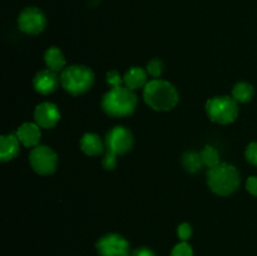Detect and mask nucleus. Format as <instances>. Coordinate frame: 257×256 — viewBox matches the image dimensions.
<instances>
[{"instance_id":"nucleus-1","label":"nucleus","mask_w":257,"mask_h":256,"mask_svg":"<svg viewBox=\"0 0 257 256\" xmlns=\"http://www.w3.org/2000/svg\"><path fill=\"white\" fill-rule=\"evenodd\" d=\"M143 99L152 109L167 112L177 105L178 92L167 80L152 79L143 88Z\"/></svg>"},{"instance_id":"nucleus-2","label":"nucleus","mask_w":257,"mask_h":256,"mask_svg":"<svg viewBox=\"0 0 257 256\" xmlns=\"http://www.w3.org/2000/svg\"><path fill=\"white\" fill-rule=\"evenodd\" d=\"M100 105L103 112L109 117H127L132 114L137 107V95L135 90L123 85L112 88L103 95Z\"/></svg>"},{"instance_id":"nucleus-3","label":"nucleus","mask_w":257,"mask_h":256,"mask_svg":"<svg viewBox=\"0 0 257 256\" xmlns=\"http://www.w3.org/2000/svg\"><path fill=\"white\" fill-rule=\"evenodd\" d=\"M240 173L237 168L228 163L221 162L207 172V185L218 196H230L240 187Z\"/></svg>"},{"instance_id":"nucleus-4","label":"nucleus","mask_w":257,"mask_h":256,"mask_svg":"<svg viewBox=\"0 0 257 256\" xmlns=\"http://www.w3.org/2000/svg\"><path fill=\"white\" fill-rule=\"evenodd\" d=\"M60 84L72 95H82L92 89L94 73L85 65H69L60 74Z\"/></svg>"},{"instance_id":"nucleus-5","label":"nucleus","mask_w":257,"mask_h":256,"mask_svg":"<svg viewBox=\"0 0 257 256\" xmlns=\"http://www.w3.org/2000/svg\"><path fill=\"white\" fill-rule=\"evenodd\" d=\"M206 112L212 122L218 124H230L238 115L237 102L228 95H218L207 100Z\"/></svg>"},{"instance_id":"nucleus-6","label":"nucleus","mask_w":257,"mask_h":256,"mask_svg":"<svg viewBox=\"0 0 257 256\" xmlns=\"http://www.w3.org/2000/svg\"><path fill=\"white\" fill-rule=\"evenodd\" d=\"M29 163L33 171L38 175H53L57 170L58 156L54 151L47 146H39L33 148L29 153Z\"/></svg>"},{"instance_id":"nucleus-7","label":"nucleus","mask_w":257,"mask_h":256,"mask_svg":"<svg viewBox=\"0 0 257 256\" xmlns=\"http://www.w3.org/2000/svg\"><path fill=\"white\" fill-rule=\"evenodd\" d=\"M105 148L112 155H125L133 147V135L128 128L117 125L105 136Z\"/></svg>"},{"instance_id":"nucleus-8","label":"nucleus","mask_w":257,"mask_h":256,"mask_svg":"<svg viewBox=\"0 0 257 256\" xmlns=\"http://www.w3.org/2000/svg\"><path fill=\"white\" fill-rule=\"evenodd\" d=\"M99 256H131L130 242L118 233H107L95 243Z\"/></svg>"},{"instance_id":"nucleus-9","label":"nucleus","mask_w":257,"mask_h":256,"mask_svg":"<svg viewBox=\"0 0 257 256\" xmlns=\"http://www.w3.org/2000/svg\"><path fill=\"white\" fill-rule=\"evenodd\" d=\"M18 27L25 34L38 35L47 27V18L38 8H25L18 17Z\"/></svg>"},{"instance_id":"nucleus-10","label":"nucleus","mask_w":257,"mask_h":256,"mask_svg":"<svg viewBox=\"0 0 257 256\" xmlns=\"http://www.w3.org/2000/svg\"><path fill=\"white\" fill-rule=\"evenodd\" d=\"M34 119L40 128L50 130L55 127L60 120V112L54 103L43 102L35 108Z\"/></svg>"},{"instance_id":"nucleus-11","label":"nucleus","mask_w":257,"mask_h":256,"mask_svg":"<svg viewBox=\"0 0 257 256\" xmlns=\"http://www.w3.org/2000/svg\"><path fill=\"white\" fill-rule=\"evenodd\" d=\"M58 85H59V78H58L57 73L50 69L40 70L35 74L34 79H33V87H34L35 92L43 95L54 93Z\"/></svg>"},{"instance_id":"nucleus-12","label":"nucleus","mask_w":257,"mask_h":256,"mask_svg":"<svg viewBox=\"0 0 257 256\" xmlns=\"http://www.w3.org/2000/svg\"><path fill=\"white\" fill-rule=\"evenodd\" d=\"M17 137L20 141L24 147L34 148L37 147L39 143L40 137H42V132H40V127L37 123L25 122L18 128Z\"/></svg>"},{"instance_id":"nucleus-13","label":"nucleus","mask_w":257,"mask_h":256,"mask_svg":"<svg viewBox=\"0 0 257 256\" xmlns=\"http://www.w3.org/2000/svg\"><path fill=\"white\" fill-rule=\"evenodd\" d=\"M20 150V141L17 135H4L0 138V161L9 162L14 160Z\"/></svg>"},{"instance_id":"nucleus-14","label":"nucleus","mask_w":257,"mask_h":256,"mask_svg":"<svg viewBox=\"0 0 257 256\" xmlns=\"http://www.w3.org/2000/svg\"><path fill=\"white\" fill-rule=\"evenodd\" d=\"M105 143L95 133H85L80 138V150L83 153L90 157H97L104 152Z\"/></svg>"},{"instance_id":"nucleus-15","label":"nucleus","mask_w":257,"mask_h":256,"mask_svg":"<svg viewBox=\"0 0 257 256\" xmlns=\"http://www.w3.org/2000/svg\"><path fill=\"white\" fill-rule=\"evenodd\" d=\"M147 70L142 69L140 67H132L123 75V82H124V85L127 88L132 90H137L141 89V88H145V85L147 84Z\"/></svg>"},{"instance_id":"nucleus-16","label":"nucleus","mask_w":257,"mask_h":256,"mask_svg":"<svg viewBox=\"0 0 257 256\" xmlns=\"http://www.w3.org/2000/svg\"><path fill=\"white\" fill-rule=\"evenodd\" d=\"M44 62L48 69L53 72H63L65 69V58L62 50L57 47H50L44 53Z\"/></svg>"},{"instance_id":"nucleus-17","label":"nucleus","mask_w":257,"mask_h":256,"mask_svg":"<svg viewBox=\"0 0 257 256\" xmlns=\"http://www.w3.org/2000/svg\"><path fill=\"white\" fill-rule=\"evenodd\" d=\"M253 97V87L247 82H238L232 88V98L237 103H247Z\"/></svg>"},{"instance_id":"nucleus-18","label":"nucleus","mask_w":257,"mask_h":256,"mask_svg":"<svg viewBox=\"0 0 257 256\" xmlns=\"http://www.w3.org/2000/svg\"><path fill=\"white\" fill-rule=\"evenodd\" d=\"M182 165L187 172L196 173L202 168L203 162L200 153L195 152V151H187L182 156Z\"/></svg>"},{"instance_id":"nucleus-19","label":"nucleus","mask_w":257,"mask_h":256,"mask_svg":"<svg viewBox=\"0 0 257 256\" xmlns=\"http://www.w3.org/2000/svg\"><path fill=\"white\" fill-rule=\"evenodd\" d=\"M201 158H202L203 165L207 166L208 168H212L217 166L220 162V153L212 146H205L203 150L201 151Z\"/></svg>"},{"instance_id":"nucleus-20","label":"nucleus","mask_w":257,"mask_h":256,"mask_svg":"<svg viewBox=\"0 0 257 256\" xmlns=\"http://www.w3.org/2000/svg\"><path fill=\"white\" fill-rule=\"evenodd\" d=\"M163 63L162 60L160 59H152L151 62H148L147 64V73L148 75H151L152 78H155V79H160V77L162 75L163 73Z\"/></svg>"},{"instance_id":"nucleus-21","label":"nucleus","mask_w":257,"mask_h":256,"mask_svg":"<svg viewBox=\"0 0 257 256\" xmlns=\"http://www.w3.org/2000/svg\"><path fill=\"white\" fill-rule=\"evenodd\" d=\"M171 256H193V248L187 241H181L172 248Z\"/></svg>"},{"instance_id":"nucleus-22","label":"nucleus","mask_w":257,"mask_h":256,"mask_svg":"<svg viewBox=\"0 0 257 256\" xmlns=\"http://www.w3.org/2000/svg\"><path fill=\"white\" fill-rule=\"evenodd\" d=\"M177 236L181 241H187L192 236V226L187 222H183L178 226Z\"/></svg>"},{"instance_id":"nucleus-23","label":"nucleus","mask_w":257,"mask_h":256,"mask_svg":"<svg viewBox=\"0 0 257 256\" xmlns=\"http://www.w3.org/2000/svg\"><path fill=\"white\" fill-rule=\"evenodd\" d=\"M107 83L109 85H112V88H117V87H122L123 78L120 77L119 73L117 70H109L107 73Z\"/></svg>"},{"instance_id":"nucleus-24","label":"nucleus","mask_w":257,"mask_h":256,"mask_svg":"<svg viewBox=\"0 0 257 256\" xmlns=\"http://www.w3.org/2000/svg\"><path fill=\"white\" fill-rule=\"evenodd\" d=\"M245 157L251 165L257 166V142H252L247 146L245 151Z\"/></svg>"},{"instance_id":"nucleus-25","label":"nucleus","mask_w":257,"mask_h":256,"mask_svg":"<svg viewBox=\"0 0 257 256\" xmlns=\"http://www.w3.org/2000/svg\"><path fill=\"white\" fill-rule=\"evenodd\" d=\"M102 166L104 170L107 171H112L114 170L115 166H117V156L112 155V153L107 152L104 155V157H103L102 160Z\"/></svg>"},{"instance_id":"nucleus-26","label":"nucleus","mask_w":257,"mask_h":256,"mask_svg":"<svg viewBox=\"0 0 257 256\" xmlns=\"http://www.w3.org/2000/svg\"><path fill=\"white\" fill-rule=\"evenodd\" d=\"M246 190L252 196L257 197V176H251L246 181Z\"/></svg>"},{"instance_id":"nucleus-27","label":"nucleus","mask_w":257,"mask_h":256,"mask_svg":"<svg viewBox=\"0 0 257 256\" xmlns=\"http://www.w3.org/2000/svg\"><path fill=\"white\" fill-rule=\"evenodd\" d=\"M131 256H156L151 248L148 247H138L131 252Z\"/></svg>"}]
</instances>
